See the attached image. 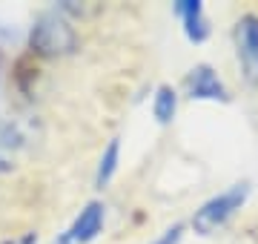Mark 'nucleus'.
I'll use <instances>...</instances> for the list:
<instances>
[{
    "instance_id": "obj_4",
    "label": "nucleus",
    "mask_w": 258,
    "mask_h": 244,
    "mask_svg": "<svg viewBox=\"0 0 258 244\" xmlns=\"http://www.w3.org/2000/svg\"><path fill=\"white\" fill-rule=\"evenodd\" d=\"M186 92L195 101H230V92H227L224 81L207 64L195 66L192 72L186 75Z\"/></svg>"
},
{
    "instance_id": "obj_1",
    "label": "nucleus",
    "mask_w": 258,
    "mask_h": 244,
    "mask_svg": "<svg viewBox=\"0 0 258 244\" xmlns=\"http://www.w3.org/2000/svg\"><path fill=\"white\" fill-rule=\"evenodd\" d=\"M29 46L40 57H66L78 49V32L60 12H43L29 29Z\"/></svg>"
},
{
    "instance_id": "obj_3",
    "label": "nucleus",
    "mask_w": 258,
    "mask_h": 244,
    "mask_svg": "<svg viewBox=\"0 0 258 244\" xmlns=\"http://www.w3.org/2000/svg\"><path fill=\"white\" fill-rule=\"evenodd\" d=\"M235 46L244 78L258 86V15H244L235 23Z\"/></svg>"
},
{
    "instance_id": "obj_10",
    "label": "nucleus",
    "mask_w": 258,
    "mask_h": 244,
    "mask_svg": "<svg viewBox=\"0 0 258 244\" xmlns=\"http://www.w3.org/2000/svg\"><path fill=\"white\" fill-rule=\"evenodd\" d=\"M9 169H12L9 158H6V155H0V175H3V172H9Z\"/></svg>"
},
{
    "instance_id": "obj_7",
    "label": "nucleus",
    "mask_w": 258,
    "mask_h": 244,
    "mask_svg": "<svg viewBox=\"0 0 258 244\" xmlns=\"http://www.w3.org/2000/svg\"><path fill=\"white\" fill-rule=\"evenodd\" d=\"M118 161H120V141L118 138H112L109 147L103 150L101 155V164H98V172H95V187L103 190L115 178V172H118Z\"/></svg>"
},
{
    "instance_id": "obj_8",
    "label": "nucleus",
    "mask_w": 258,
    "mask_h": 244,
    "mask_svg": "<svg viewBox=\"0 0 258 244\" xmlns=\"http://www.w3.org/2000/svg\"><path fill=\"white\" fill-rule=\"evenodd\" d=\"M175 109H178V95L172 86H161L155 92V101H152V112H155L158 124H169L175 118Z\"/></svg>"
},
{
    "instance_id": "obj_6",
    "label": "nucleus",
    "mask_w": 258,
    "mask_h": 244,
    "mask_svg": "<svg viewBox=\"0 0 258 244\" xmlns=\"http://www.w3.org/2000/svg\"><path fill=\"white\" fill-rule=\"evenodd\" d=\"M172 9H175V15L181 18L186 38L192 40V43H204V40L210 38V20H207V15H204L201 0H181V3L172 6Z\"/></svg>"
},
{
    "instance_id": "obj_9",
    "label": "nucleus",
    "mask_w": 258,
    "mask_h": 244,
    "mask_svg": "<svg viewBox=\"0 0 258 244\" xmlns=\"http://www.w3.org/2000/svg\"><path fill=\"white\" fill-rule=\"evenodd\" d=\"M181 235H184V227L175 224V227H169V230H166L158 241H152V244H178V241H181Z\"/></svg>"
},
{
    "instance_id": "obj_2",
    "label": "nucleus",
    "mask_w": 258,
    "mask_h": 244,
    "mask_svg": "<svg viewBox=\"0 0 258 244\" xmlns=\"http://www.w3.org/2000/svg\"><path fill=\"white\" fill-rule=\"evenodd\" d=\"M249 196V184L241 181V184H232L230 190H224L218 196H212L210 201H204L192 216V230L201 235H212L215 230H221L227 221H230L235 213H238L244 201Z\"/></svg>"
},
{
    "instance_id": "obj_5",
    "label": "nucleus",
    "mask_w": 258,
    "mask_h": 244,
    "mask_svg": "<svg viewBox=\"0 0 258 244\" xmlns=\"http://www.w3.org/2000/svg\"><path fill=\"white\" fill-rule=\"evenodd\" d=\"M106 207L101 204V201H89V204L81 210V216L72 221V227L63 233V238H60V244H86L92 241L95 235L103 230V213Z\"/></svg>"
}]
</instances>
